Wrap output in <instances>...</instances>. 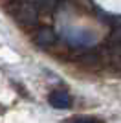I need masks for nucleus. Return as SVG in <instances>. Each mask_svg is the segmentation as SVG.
<instances>
[{"label": "nucleus", "mask_w": 121, "mask_h": 123, "mask_svg": "<svg viewBox=\"0 0 121 123\" xmlns=\"http://www.w3.org/2000/svg\"><path fill=\"white\" fill-rule=\"evenodd\" d=\"M17 20L24 26H33L37 22V11L33 6H20L17 11Z\"/></svg>", "instance_id": "1"}, {"label": "nucleus", "mask_w": 121, "mask_h": 123, "mask_svg": "<svg viewBox=\"0 0 121 123\" xmlns=\"http://www.w3.org/2000/svg\"><path fill=\"white\" fill-rule=\"evenodd\" d=\"M55 41H57L55 33L51 30H48V28L40 30L39 33H37V39H35V42L42 48H48V46H51V44H55Z\"/></svg>", "instance_id": "2"}, {"label": "nucleus", "mask_w": 121, "mask_h": 123, "mask_svg": "<svg viewBox=\"0 0 121 123\" xmlns=\"http://www.w3.org/2000/svg\"><path fill=\"white\" fill-rule=\"evenodd\" d=\"M70 96L66 92H53L50 94V105L51 107H55V108H68L70 107Z\"/></svg>", "instance_id": "3"}, {"label": "nucleus", "mask_w": 121, "mask_h": 123, "mask_svg": "<svg viewBox=\"0 0 121 123\" xmlns=\"http://www.w3.org/2000/svg\"><path fill=\"white\" fill-rule=\"evenodd\" d=\"M79 62H83L86 66H96L97 62H99V57L94 55V53H85V55L79 57Z\"/></svg>", "instance_id": "4"}, {"label": "nucleus", "mask_w": 121, "mask_h": 123, "mask_svg": "<svg viewBox=\"0 0 121 123\" xmlns=\"http://www.w3.org/2000/svg\"><path fill=\"white\" fill-rule=\"evenodd\" d=\"M112 41L117 42V44H121V26L117 28V30H114V33H112Z\"/></svg>", "instance_id": "5"}, {"label": "nucleus", "mask_w": 121, "mask_h": 123, "mask_svg": "<svg viewBox=\"0 0 121 123\" xmlns=\"http://www.w3.org/2000/svg\"><path fill=\"white\" fill-rule=\"evenodd\" d=\"M75 121H96L94 118H75Z\"/></svg>", "instance_id": "6"}]
</instances>
